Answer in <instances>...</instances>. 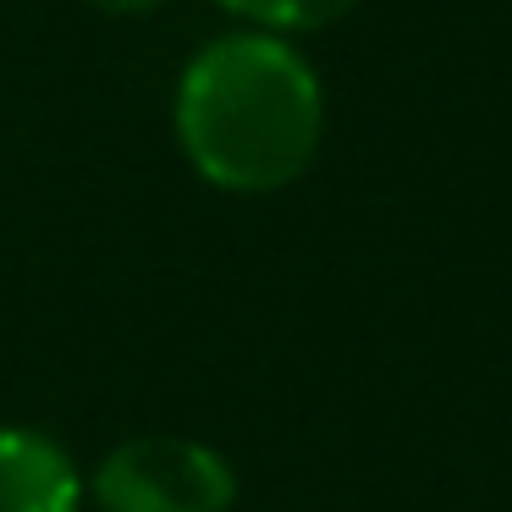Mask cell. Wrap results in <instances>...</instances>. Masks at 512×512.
I'll return each mask as SVG.
<instances>
[{"label": "cell", "mask_w": 512, "mask_h": 512, "mask_svg": "<svg viewBox=\"0 0 512 512\" xmlns=\"http://www.w3.org/2000/svg\"><path fill=\"white\" fill-rule=\"evenodd\" d=\"M177 138L210 188H292L325 138L320 78L281 34L210 39L177 83Z\"/></svg>", "instance_id": "1"}, {"label": "cell", "mask_w": 512, "mask_h": 512, "mask_svg": "<svg viewBox=\"0 0 512 512\" xmlns=\"http://www.w3.org/2000/svg\"><path fill=\"white\" fill-rule=\"evenodd\" d=\"M232 17L254 23L259 34H314L353 12L358 0H221Z\"/></svg>", "instance_id": "4"}, {"label": "cell", "mask_w": 512, "mask_h": 512, "mask_svg": "<svg viewBox=\"0 0 512 512\" xmlns=\"http://www.w3.org/2000/svg\"><path fill=\"white\" fill-rule=\"evenodd\" d=\"M105 512H232L237 474L215 446L188 435H133L94 468Z\"/></svg>", "instance_id": "2"}, {"label": "cell", "mask_w": 512, "mask_h": 512, "mask_svg": "<svg viewBox=\"0 0 512 512\" xmlns=\"http://www.w3.org/2000/svg\"><path fill=\"white\" fill-rule=\"evenodd\" d=\"M89 6L116 12V17H144V12H155V6H166V0H89Z\"/></svg>", "instance_id": "5"}, {"label": "cell", "mask_w": 512, "mask_h": 512, "mask_svg": "<svg viewBox=\"0 0 512 512\" xmlns=\"http://www.w3.org/2000/svg\"><path fill=\"white\" fill-rule=\"evenodd\" d=\"M83 479L39 430H0V512H78Z\"/></svg>", "instance_id": "3"}]
</instances>
